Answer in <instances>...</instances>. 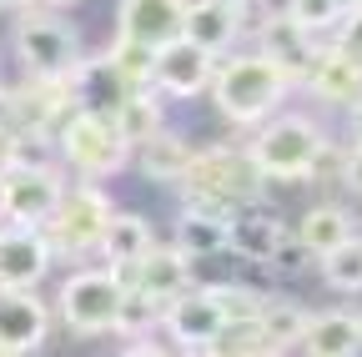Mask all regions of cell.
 <instances>
[{
  "label": "cell",
  "instance_id": "cell-1",
  "mask_svg": "<svg viewBox=\"0 0 362 357\" xmlns=\"http://www.w3.org/2000/svg\"><path fill=\"white\" fill-rule=\"evenodd\" d=\"M287 86H292V76L272 61L267 51L262 56H237V61H226L221 71H211V91H216L221 116L226 121H242V126L262 121L272 106L287 96Z\"/></svg>",
  "mask_w": 362,
  "mask_h": 357
},
{
  "label": "cell",
  "instance_id": "cell-2",
  "mask_svg": "<svg viewBox=\"0 0 362 357\" xmlns=\"http://www.w3.org/2000/svg\"><path fill=\"white\" fill-rule=\"evenodd\" d=\"M257 182H262V166L252 161V151H237V146H206L192 156V171H187V187L197 197L192 206H206L221 216H232L237 201H252Z\"/></svg>",
  "mask_w": 362,
  "mask_h": 357
},
{
  "label": "cell",
  "instance_id": "cell-3",
  "mask_svg": "<svg viewBox=\"0 0 362 357\" xmlns=\"http://www.w3.org/2000/svg\"><path fill=\"white\" fill-rule=\"evenodd\" d=\"M322 151L327 141L307 116H282L252 141V161L262 166V176H277V182H307L322 166Z\"/></svg>",
  "mask_w": 362,
  "mask_h": 357
},
{
  "label": "cell",
  "instance_id": "cell-4",
  "mask_svg": "<svg viewBox=\"0 0 362 357\" xmlns=\"http://www.w3.org/2000/svg\"><path fill=\"white\" fill-rule=\"evenodd\" d=\"M61 146H66V161L81 171V176H111L121 171L126 161V136L111 111H76L61 131Z\"/></svg>",
  "mask_w": 362,
  "mask_h": 357
},
{
  "label": "cell",
  "instance_id": "cell-5",
  "mask_svg": "<svg viewBox=\"0 0 362 357\" xmlns=\"http://www.w3.org/2000/svg\"><path fill=\"white\" fill-rule=\"evenodd\" d=\"M111 221V201L96 192V187H76V192H61L56 211L40 221L45 237H51V252H86V247H101V232Z\"/></svg>",
  "mask_w": 362,
  "mask_h": 357
},
{
  "label": "cell",
  "instance_id": "cell-6",
  "mask_svg": "<svg viewBox=\"0 0 362 357\" xmlns=\"http://www.w3.org/2000/svg\"><path fill=\"white\" fill-rule=\"evenodd\" d=\"M121 277L116 272H76L61 287V317L71 332L81 337H96L116 327V312H121Z\"/></svg>",
  "mask_w": 362,
  "mask_h": 357
},
{
  "label": "cell",
  "instance_id": "cell-7",
  "mask_svg": "<svg viewBox=\"0 0 362 357\" xmlns=\"http://www.w3.org/2000/svg\"><path fill=\"white\" fill-rule=\"evenodd\" d=\"M16 51H21L25 71L40 76V81H66V76L81 71V46H76L71 25H61L56 16H30V21H21Z\"/></svg>",
  "mask_w": 362,
  "mask_h": 357
},
{
  "label": "cell",
  "instance_id": "cell-8",
  "mask_svg": "<svg viewBox=\"0 0 362 357\" xmlns=\"http://www.w3.org/2000/svg\"><path fill=\"white\" fill-rule=\"evenodd\" d=\"M0 182H6V221H16V227H40V221L56 211L61 192H66L51 166H40V171L6 166V171H0Z\"/></svg>",
  "mask_w": 362,
  "mask_h": 357
},
{
  "label": "cell",
  "instance_id": "cell-9",
  "mask_svg": "<svg viewBox=\"0 0 362 357\" xmlns=\"http://www.w3.org/2000/svg\"><path fill=\"white\" fill-rule=\"evenodd\" d=\"M151 81L166 96H202L211 86V51H202L187 35H176V40H166V46H156Z\"/></svg>",
  "mask_w": 362,
  "mask_h": 357
},
{
  "label": "cell",
  "instance_id": "cell-10",
  "mask_svg": "<svg viewBox=\"0 0 362 357\" xmlns=\"http://www.w3.org/2000/svg\"><path fill=\"white\" fill-rule=\"evenodd\" d=\"M166 332H171V342H181L187 352H206L211 342H216V332L226 327V317H221V307H216V297L211 292H176V297H166Z\"/></svg>",
  "mask_w": 362,
  "mask_h": 357
},
{
  "label": "cell",
  "instance_id": "cell-11",
  "mask_svg": "<svg viewBox=\"0 0 362 357\" xmlns=\"http://www.w3.org/2000/svg\"><path fill=\"white\" fill-rule=\"evenodd\" d=\"M51 332L45 302L30 287H0V352H35Z\"/></svg>",
  "mask_w": 362,
  "mask_h": 357
},
{
  "label": "cell",
  "instance_id": "cell-12",
  "mask_svg": "<svg viewBox=\"0 0 362 357\" xmlns=\"http://www.w3.org/2000/svg\"><path fill=\"white\" fill-rule=\"evenodd\" d=\"M187 25V0H121V35L141 46H166Z\"/></svg>",
  "mask_w": 362,
  "mask_h": 357
},
{
  "label": "cell",
  "instance_id": "cell-13",
  "mask_svg": "<svg viewBox=\"0 0 362 357\" xmlns=\"http://www.w3.org/2000/svg\"><path fill=\"white\" fill-rule=\"evenodd\" d=\"M51 267V237L35 227L0 232V287H30Z\"/></svg>",
  "mask_w": 362,
  "mask_h": 357
},
{
  "label": "cell",
  "instance_id": "cell-14",
  "mask_svg": "<svg viewBox=\"0 0 362 357\" xmlns=\"http://www.w3.org/2000/svg\"><path fill=\"white\" fill-rule=\"evenodd\" d=\"M307 81H312V91L332 101V106H357L362 101V66L347 56V51H317V61L307 66Z\"/></svg>",
  "mask_w": 362,
  "mask_h": 357
},
{
  "label": "cell",
  "instance_id": "cell-15",
  "mask_svg": "<svg viewBox=\"0 0 362 357\" xmlns=\"http://www.w3.org/2000/svg\"><path fill=\"white\" fill-rule=\"evenodd\" d=\"M262 46H267V56L277 61L292 81L297 76H307V66L317 61V40H312V30L307 25H297L292 16H277V21H267V30H262Z\"/></svg>",
  "mask_w": 362,
  "mask_h": 357
},
{
  "label": "cell",
  "instance_id": "cell-16",
  "mask_svg": "<svg viewBox=\"0 0 362 357\" xmlns=\"http://www.w3.org/2000/svg\"><path fill=\"white\" fill-rule=\"evenodd\" d=\"M187 282H192V267H187V252L181 247H151L141 262H136V287H146L161 302L187 292Z\"/></svg>",
  "mask_w": 362,
  "mask_h": 357
},
{
  "label": "cell",
  "instance_id": "cell-17",
  "mask_svg": "<svg viewBox=\"0 0 362 357\" xmlns=\"http://www.w3.org/2000/svg\"><path fill=\"white\" fill-rule=\"evenodd\" d=\"M181 35L197 40L202 51H226L237 35V6H226V0H197V6H187V25H181Z\"/></svg>",
  "mask_w": 362,
  "mask_h": 357
},
{
  "label": "cell",
  "instance_id": "cell-18",
  "mask_svg": "<svg viewBox=\"0 0 362 357\" xmlns=\"http://www.w3.org/2000/svg\"><path fill=\"white\" fill-rule=\"evenodd\" d=\"M302 347L317 357H352L362 352V322L347 317V312H327V317H307Z\"/></svg>",
  "mask_w": 362,
  "mask_h": 357
},
{
  "label": "cell",
  "instance_id": "cell-19",
  "mask_svg": "<svg viewBox=\"0 0 362 357\" xmlns=\"http://www.w3.org/2000/svg\"><path fill=\"white\" fill-rule=\"evenodd\" d=\"M282 242V221L272 216H226V247H237L247 262H272Z\"/></svg>",
  "mask_w": 362,
  "mask_h": 357
},
{
  "label": "cell",
  "instance_id": "cell-20",
  "mask_svg": "<svg viewBox=\"0 0 362 357\" xmlns=\"http://www.w3.org/2000/svg\"><path fill=\"white\" fill-rule=\"evenodd\" d=\"M151 247H156V242H151V232H146L141 216H116V211H111L106 232H101V252H106L111 267H121V262H141Z\"/></svg>",
  "mask_w": 362,
  "mask_h": 357
},
{
  "label": "cell",
  "instance_id": "cell-21",
  "mask_svg": "<svg viewBox=\"0 0 362 357\" xmlns=\"http://www.w3.org/2000/svg\"><path fill=\"white\" fill-rule=\"evenodd\" d=\"M176 247L187 257H211L226 247V216L221 211H206V206H192L187 216H181L176 227Z\"/></svg>",
  "mask_w": 362,
  "mask_h": 357
},
{
  "label": "cell",
  "instance_id": "cell-22",
  "mask_svg": "<svg viewBox=\"0 0 362 357\" xmlns=\"http://www.w3.org/2000/svg\"><path fill=\"white\" fill-rule=\"evenodd\" d=\"M297 237L307 242L312 257H327L332 247H342V242L352 237V221H347L342 206H312V211L302 216V232H297Z\"/></svg>",
  "mask_w": 362,
  "mask_h": 357
},
{
  "label": "cell",
  "instance_id": "cell-23",
  "mask_svg": "<svg viewBox=\"0 0 362 357\" xmlns=\"http://www.w3.org/2000/svg\"><path fill=\"white\" fill-rule=\"evenodd\" d=\"M257 327H262V337H267V347H272V352H282V347L302 342V332H307V312H302L297 302H277V297H267V302H262Z\"/></svg>",
  "mask_w": 362,
  "mask_h": 357
},
{
  "label": "cell",
  "instance_id": "cell-24",
  "mask_svg": "<svg viewBox=\"0 0 362 357\" xmlns=\"http://www.w3.org/2000/svg\"><path fill=\"white\" fill-rule=\"evenodd\" d=\"M192 156L197 151H187L176 136H161V131L151 141H141V166H146V176H156V182H187Z\"/></svg>",
  "mask_w": 362,
  "mask_h": 357
},
{
  "label": "cell",
  "instance_id": "cell-25",
  "mask_svg": "<svg viewBox=\"0 0 362 357\" xmlns=\"http://www.w3.org/2000/svg\"><path fill=\"white\" fill-rule=\"evenodd\" d=\"M111 116H116V126H121L126 146H141V141H151L156 131H161V111H156V101H151V96H136V91H126V96L111 106Z\"/></svg>",
  "mask_w": 362,
  "mask_h": 357
},
{
  "label": "cell",
  "instance_id": "cell-26",
  "mask_svg": "<svg viewBox=\"0 0 362 357\" xmlns=\"http://www.w3.org/2000/svg\"><path fill=\"white\" fill-rule=\"evenodd\" d=\"M322 277H327V287H337V292H357V287H362V242H357V237H347L342 247H332V252L322 257Z\"/></svg>",
  "mask_w": 362,
  "mask_h": 357
},
{
  "label": "cell",
  "instance_id": "cell-27",
  "mask_svg": "<svg viewBox=\"0 0 362 357\" xmlns=\"http://www.w3.org/2000/svg\"><path fill=\"white\" fill-rule=\"evenodd\" d=\"M161 317V297H151L146 287H126L121 292V312H116V327L126 337H141L151 322Z\"/></svg>",
  "mask_w": 362,
  "mask_h": 357
},
{
  "label": "cell",
  "instance_id": "cell-28",
  "mask_svg": "<svg viewBox=\"0 0 362 357\" xmlns=\"http://www.w3.org/2000/svg\"><path fill=\"white\" fill-rule=\"evenodd\" d=\"M151 61H156V51L151 46H141V40H116V51H111V66H116V76L126 81V86H141V81H151Z\"/></svg>",
  "mask_w": 362,
  "mask_h": 357
},
{
  "label": "cell",
  "instance_id": "cell-29",
  "mask_svg": "<svg viewBox=\"0 0 362 357\" xmlns=\"http://www.w3.org/2000/svg\"><path fill=\"white\" fill-rule=\"evenodd\" d=\"M216 307H221V317L226 322H257L262 317V292H247V287H211Z\"/></svg>",
  "mask_w": 362,
  "mask_h": 357
},
{
  "label": "cell",
  "instance_id": "cell-30",
  "mask_svg": "<svg viewBox=\"0 0 362 357\" xmlns=\"http://www.w3.org/2000/svg\"><path fill=\"white\" fill-rule=\"evenodd\" d=\"M287 16L317 35V30H327L332 21H342V6H337V0H287Z\"/></svg>",
  "mask_w": 362,
  "mask_h": 357
},
{
  "label": "cell",
  "instance_id": "cell-31",
  "mask_svg": "<svg viewBox=\"0 0 362 357\" xmlns=\"http://www.w3.org/2000/svg\"><path fill=\"white\" fill-rule=\"evenodd\" d=\"M11 166H16V171H40V166H51V146H45L40 131H21V136H11Z\"/></svg>",
  "mask_w": 362,
  "mask_h": 357
},
{
  "label": "cell",
  "instance_id": "cell-32",
  "mask_svg": "<svg viewBox=\"0 0 362 357\" xmlns=\"http://www.w3.org/2000/svg\"><path fill=\"white\" fill-rule=\"evenodd\" d=\"M337 51H347L357 66H362V11H347L342 30H337Z\"/></svg>",
  "mask_w": 362,
  "mask_h": 357
},
{
  "label": "cell",
  "instance_id": "cell-33",
  "mask_svg": "<svg viewBox=\"0 0 362 357\" xmlns=\"http://www.w3.org/2000/svg\"><path fill=\"white\" fill-rule=\"evenodd\" d=\"M342 182H347L352 192H362V146L347 151V161H342Z\"/></svg>",
  "mask_w": 362,
  "mask_h": 357
},
{
  "label": "cell",
  "instance_id": "cell-34",
  "mask_svg": "<svg viewBox=\"0 0 362 357\" xmlns=\"http://www.w3.org/2000/svg\"><path fill=\"white\" fill-rule=\"evenodd\" d=\"M16 116H21L16 91H0V131H11V126H16Z\"/></svg>",
  "mask_w": 362,
  "mask_h": 357
},
{
  "label": "cell",
  "instance_id": "cell-35",
  "mask_svg": "<svg viewBox=\"0 0 362 357\" xmlns=\"http://www.w3.org/2000/svg\"><path fill=\"white\" fill-rule=\"evenodd\" d=\"M11 166V131H0V171Z\"/></svg>",
  "mask_w": 362,
  "mask_h": 357
},
{
  "label": "cell",
  "instance_id": "cell-36",
  "mask_svg": "<svg viewBox=\"0 0 362 357\" xmlns=\"http://www.w3.org/2000/svg\"><path fill=\"white\" fill-rule=\"evenodd\" d=\"M352 141H357V146H362V101H357V106H352Z\"/></svg>",
  "mask_w": 362,
  "mask_h": 357
},
{
  "label": "cell",
  "instance_id": "cell-37",
  "mask_svg": "<svg viewBox=\"0 0 362 357\" xmlns=\"http://www.w3.org/2000/svg\"><path fill=\"white\" fill-rule=\"evenodd\" d=\"M0 6H11V11H25V6H35V0H0Z\"/></svg>",
  "mask_w": 362,
  "mask_h": 357
},
{
  "label": "cell",
  "instance_id": "cell-38",
  "mask_svg": "<svg viewBox=\"0 0 362 357\" xmlns=\"http://www.w3.org/2000/svg\"><path fill=\"white\" fill-rule=\"evenodd\" d=\"M337 6H342V11H362V0H337Z\"/></svg>",
  "mask_w": 362,
  "mask_h": 357
},
{
  "label": "cell",
  "instance_id": "cell-39",
  "mask_svg": "<svg viewBox=\"0 0 362 357\" xmlns=\"http://www.w3.org/2000/svg\"><path fill=\"white\" fill-rule=\"evenodd\" d=\"M45 6H76V0H45Z\"/></svg>",
  "mask_w": 362,
  "mask_h": 357
},
{
  "label": "cell",
  "instance_id": "cell-40",
  "mask_svg": "<svg viewBox=\"0 0 362 357\" xmlns=\"http://www.w3.org/2000/svg\"><path fill=\"white\" fill-rule=\"evenodd\" d=\"M226 6H237V11H242V6H247V0H226Z\"/></svg>",
  "mask_w": 362,
  "mask_h": 357
}]
</instances>
